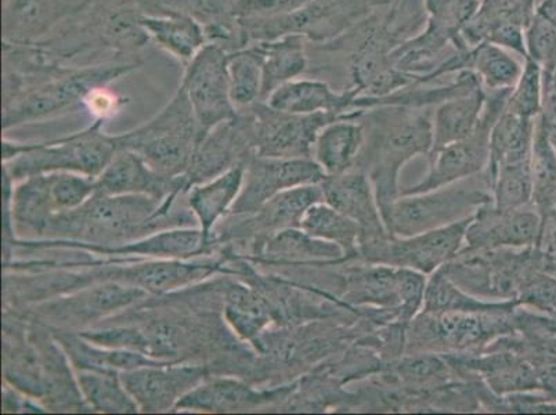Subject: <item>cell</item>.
<instances>
[{
    "label": "cell",
    "instance_id": "cell-48",
    "mask_svg": "<svg viewBox=\"0 0 556 415\" xmlns=\"http://www.w3.org/2000/svg\"><path fill=\"white\" fill-rule=\"evenodd\" d=\"M128 103L129 99L111 90L110 85L92 90L84 100L85 108L94 116V120L101 121L113 118Z\"/></svg>",
    "mask_w": 556,
    "mask_h": 415
},
{
    "label": "cell",
    "instance_id": "cell-38",
    "mask_svg": "<svg viewBox=\"0 0 556 415\" xmlns=\"http://www.w3.org/2000/svg\"><path fill=\"white\" fill-rule=\"evenodd\" d=\"M534 125L535 120L523 118L504 110L490 135L489 164L484 172H492L504 162L530 159Z\"/></svg>",
    "mask_w": 556,
    "mask_h": 415
},
{
    "label": "cell",
    "instance_id": "cell-44",
    "mask_svg": "<svg viewBox=\"0 0 556 415\" xmlns=\"http://www.w3.org/2000/svg\"><path fill=\"white\" fill-rule=\"evenodd\" d=\"M526 59L533 60L543 70V78L556 70V27L538 12L525 28ZM525 59V60H526Z\"/></svg>",
    "mask_w": 556,
    "mask_h": 415
},
{
    "label": "cell",
    "instance_id": "cell-47",
    "mask_svg": "<svg viewBox=\"0 0 556 415\" xmlns=\"http://www.w3.org/2000/svg\"><path fill=\"white\" fill-rule=\"evenodd\" d=\"M309 0H235L239 18H271L295 12Z\"/></svg>",
    "mask_w": 556,
    "mask_h": 415
},
{
    "label": "cell",
    "instance_id": "cell-13",
    "mask_svg": "<svg viewBox=\"0 0 556 415\" xmlns=\"http://www.w3.org/2000/svg\"><path fill=\"white\" fill-rule=\"evenodd\" d=\"M250 110L255 154L273 159H312L313 146L325 126L337 120L358 118L364 111L351 115L291 114L270 108L266 101H257Z\"/></svg>",
    "mask_w": 556,
    "mask_h": 415
},
{
    "label": "cell",
    "instance_id": "cell-50",
    "mask_svg": "<svg viewBox=\"0 0 556 415\" xmlns=\"http://www.w3.org/2000/svg\"><path fill=\"white\" fill-rule=\"evenodd\" d=\"M555 330H556V324H555Z\"/></svg>",
    "mask_w": 556,
    "mask_h": 415
},
{
    "label": "cell",
    "instance_id": "cell-45",
    "mask_svg": "<svg viewBox=\"0 0 556 415\" xmlns=\"http://www.w3.org/2000/svg\"><path fill=\"white\" fill-rule=\"evenodd\" d=\"M541 265L523 278L515 302L519 306L556 320V278L544 272Z\"/></svg>",
    "mask_w": 556,
    "mask_h": 415
},
{
    "label": "cell",
    "instance_id": "cell-42",
    "mask_svg": "<svg viewBox=\"0 0 556 415\" xmlns=\"http://www.w3.org/2000/svg\"><path fill=\"white\" fill-rule=\"evenodd\" d=\"M232 104L248 109L262 101V60L254 45L229 54L227 62Z\"/></svg>",
    "mask_w": 556,
    "mask_h": 415
},
{
    "label": "cell",
    "instance_id": "cell-2",
    "mask_svg": "<svg viewBox=\"0 0 556 415\" xmlns=\"http://www.w3.org/2000/svg\"><path fill=\"white\" fill-rule=\"evenodd\" d=\"M431 109L379 105L358 116L364 128V144L355 168L370 179L379 211L386 219L401 197L399 176L407 162L432 150Z\"/></svg>",
    "mask_w": 556,
    "mask_h": 415
},
{
    "label": "cell",
    "instance_id": "cell-27",
    "mask_svg": "<svg viewBox=\"0 0 556 415\" xmlns=\"http://www.w3.org/2000/svg\"><path fill=\"white\" fill-rule=\"evenodd\" d=\"M362 96L355 86L338 92L321 79L298 78L276 89L266 103L270 108L291 114L333 113L351 115L357 113L355 101Z\"/></svg>",
    "mask_w": 556,
    "mask_h": 415
},
{
    "label": "cell",
    "instance_id": "cell-32",
    "mask_svg": "<svg viewBox=\"0 0 556 415\" xmlns=\"http://www.w3.org/2000/svg\"><path fill=\"white\" fill-rule=\"evenodd\" d=\"M364 144V128L357 118L333 121L320 130L313 146L312 159L327 176L355 168Z\"/></svg>",
    "mask_w": 556,
    "mask_h": 415
},
{
    "label": "cell",
    "instance_id": "cell-41",
    "mask_svg": "<svg viewBox=\"0 0 556 415\" xmlns=\"http://www.w3.org/2000/svg\"><path fill=\"white\" fill-rule=\"evenodd\" d=\"M141 12L153 16L193 18L202 28L235 18V0H135Z\"/></svg>",
    "mask_w": 556,
    "mask_h": 415
},
{
    "label": "cell",
    "instance_id": "cell-33",
    "mask_svg": "<svg viewBox=\"0 0 556 415\" xmlns=\"http://www.w3.org/2000/svg\"><path fill=\"white\" fill-rule=\"evenodd\" d=\"M140 23L150 40L185 67L206 45L204 28L193 18L143 14Z\"/></svg>",
    "mask_w": 556,
    "mask_h": 415
},
{
    "label": "cell",
    "instance_id": "cell-9",
    "mask_svg": "<svg viewBox=\"0 0 556 415\" xmlns=\"http://www.w3.org/2000/svg\"><path fill=\"white\" fill-rule=\"evenodd\" d=\"M325 201L320 185L295 187L280 192L250 215H227L216 226L212 237L219 247H229L242 260H254L270 237L301 226L305 212Z\"/></svg>",
    "mask_w": 556,
    "mask_h": 415
},
{
    "label": "cell",
    "instance_id": "cell-31",
    "mask_svg": "<svg viewBox=\"0 0 556 415\" xmlns=\"http://www.w3.org/2000/svg\"><path fill=\"white\" fill-rule=\"evenodd\" d=\"M306 42L301 35H288L267 42L252 43L262 60V101H266L280 86L306 73L309 68Z\"/></svg>",
    "mask_w": 556,
    "mask_h": 415
},
{
    "label": "cell",
    "instance_id": "cell-24",
    "mask_svg": "<svg viewBox=\"0 0 556 415\" xmlns=\"http://www.w3.org/2000/svg\"><path fill=\"white\" fill-rule=\"evenodd\" d=\"M96 186L100 194H140L165 201L186 194L185 176L168 177L151 169L134 151L119 149Z\"/></svg>",
    "mask_w": 556,
    "mask_h": 415
},
{
    "label": "cell",
    "instance_id": "cell-3",
    "mask_svg": "<svg viewBox=\"0 0 556 415\" xmlns=\"http://www.w3.org/2000/svg\"><path fill=\"white\" fill-rule=\"evenodd\" d=\"M104 124L105 121L94 120L78 134L45 143H22L4 138L3 174L13 184L53 172H71L98 179L119 150L116 135L105 134Z\"/></svg>",
    "mask_w": 556,
    "mask_h": 415
},
{
    "label": "cell",
    "instance_id": "cell-40",
    "mask_svg": "<svg viewBox=\"0 0 556 415\" xmlns=\"http://www.w3.org/2000/svg\"><path fill=\"white\" fill-rule=\"evenodd\" d=\"M530 168L533 205L538 208L545 224L556 206V153L541 128L539 118H535Z\"/></svg>",
    "mask_w": 556,
    "mask_h": 415
},
{
    "label": "cell",
    "instance_id": "cell-21",
    "mask_svg": "<svg viewBox=\"0 0 556 415\" xmlns=\"http://www.w3.org/2000/svg\"><path fill=\"white\" fill-rule=\"evenodd\" d=\"M254 155V129L248 108L239 110L235 118L217 125L202 139L189 171L184 175L187 191L236 166L245 165Z\"/></svg>",
    "mask_w": 556,
    "mask_h": 415
},
{
    "label": "cell",
    "instance_id": "cell-49",
    "mask_svg": "<svg viewBox=\"0 0 556 415\" xmlns=\"http://www.w3.org/2000/svg\"><path fill=\"white\" fill-rule=\"evenodd\" d=\"M48 408L39 400L28 397L18 389L4 383L3 413H47Z\"/></svg>",
    "mask_w": 556,
    "mask_h": 415
},
{
    "label": "cell",
    "instance_id": "cell-16",
    "mask_svg": "<svg viewBox=\"0 0 556 415\" xmlns=\"http://www.w3.org/2000/svg\"><path fill=\"white\" fill-rule=\"evenodd\" d=\"M298 381V379H296ZM296 381L277 387H256L235 376H211L176 404V412L240 413L285 406Z\"/></svg>",
    "mask_w": 556,
    "mask_h": 415
},
{
    "label": "cell",
    "instance_id": "cell-11",
    "mask_svg": "<svg viewBox=\"0 0 556 415\" xmlns=\"http://www.w3.org/2000/svg\"><path fill=\"white\" fill-rule=\"evenodd\" d=\"M148 297L140 288L100 282L16 312L49 328L79 332L128 311Z\"/></svg>",
    "mask_w": 556,
    "mask_h": 415
},
{
    "label": "cell",
    "instance_id": "cell-30",
    "mask_svg": "<svg viewBox=\"0 0 556 415\" xmlns=\"http://www.w3.org/2000/svg\"><path fill=\"white\" fill-rule=\"evenodd\" d=\"M244 166H236L186 192L187 206L193 212L206 239H214L212 232L215 227L230 214L232 205L239 199L244 181Z\"/></svg>",
    "mask_w": 556,
    "mask_h": 415
},
{
    "label": "cell",
    "instance_id": "cell-23",
    "mask_svg": "<svg viewBox=\"0 0 556 415\" xmlns=\"http://www.w3.org/2000/svg\"><path fill=\"white\" fill-rule=\"evenodd\" d=\"M92 0H3V42L39 43Z\"/></svg>",
    "mask_w": 556,
    "mask_h": 415
},
{
    "label": "cell",
    "instance_id": "cell-26",
    "mask_svg": "<svg viewBox=\"0 0 556 415\" xmlns=\"http://www.w3.org/2000/svg\"><path fill=\"white\" fill-rule=\"evenodd\" d=\"M222 316L232 334L245 343L254 342L267 328L280 326V315L270 298L241 278L232 280L230 275H225Z\"/></svg>",
    "mask_w": 556,
    "mask_h": 415
},
{
    "label": "cell",
    "instance_id": "cell-28",
    "mask_svg": "<svg viewBox=\"0 0 556 415\" xmlns=\"http://www.w3.org/2000/svg\"><path fill=\"white\" fill-rule=\"evenodd\" d=\"M250 262L280 269L288 266L341 265L346 262V256L341 247L316 239L301 227H294L270 237L260 255Z\"/></svg>",
    "mask_w": 556,
    "mask_h": 415
},
{
    "label": "cell",
    "instance_id": "cell-35",
    "mask_svg": "<svg viewBox=\"0 0 556 415\" xmlns=\"http://www.w3.org/2000/svg\"><path fill=\"white\" fill-rule=\"evenodd\" d=\"M86 404L98 413L135 414L140 408L125 388L121 373L74 369Z\"/></svg>",
    "mask_w": 556,
    "mask_h": 415
},
{
    "label": "cell",
    "instance_id": "cell-8",
    "mask_svg": "<svg viewBox=\"0 0 556 415\" xmlns=\"http://www.w3.org/2000/svg\"><path fill=\"white\" fill-rule=\"evenodd\" d=\"M386 0H309L295 12L271 18H240L250 45L288 35L317 45L336 42Z\"/></svg>",
    "mask_w": 556,
    "mask_h": 415
},
{
    "label": "cell",
    "instance_id": "cell-20",
    "mask_svg": "<svg viewBox=\"0 0 556 415\" xmlns=\"http://www.w3.org/2000/svg\"><path fill=\"white\" fill-rule=\"evenodd\" d=\"M214 376L208 364L165 363L121 373L130 397L141 413H164L193 391L206 378Z\"/></svg>",
    "mask_w": 556,
    "mask_h": 415
},
{
    "label": "cell",
    "instance_id": "cell-22",
    "mask_svg": "<svg viewBox=\"0 0 556 415\" xmlns=\"http://www.w3.org/2000/svg\"><path fill=\"white\" fill-rule=\"evenodd\" d=\"M446 357L456 372L482 379L495 397L543 392L533 364L517 352L488 348L479 353L446 354Z\"/></svg>",
    "mask_w": 556,
    "mask_h": 415
},
{
    "label": "cell",
    "instance_id": "cell-18",
    "mask_svg": "<svg viewBox=\"0 0 556 415\" xmlns=\"http://www.w3.org/2000/svg\"><path fill=\"white\" fill-rule=\"evenodd\" d=\"M320 186L327 204L361 227L358 261H366L383 242L391 239L371 181L364 172L353 168L345 174L327 176Z\"/></svg>",
    "mask_w": 556,
    "mask_h": 415
},
{
    "label": "cell",
    "instance_id": "cell-1",
    "mask_svg": "<svg viewBox=\"0 0 556 415\" xmlns=\"http://www.w3.org/2000/svg\"><path fill=\"white\" fill-rule=\"evenodd\" d=\"M184 196L161 201L149 196L94 192L85 204L52 217L43 239L14 237L4 244V251L74 250L92 254L175 227H199L189 206L175 208Z\"/></svg>",
    "mask_w": 556,
    "mask_h": 415
},
{
    "label": "cell",
    "instance_id": "cell-4",
    "mask_svg": "<svg viewBox=\"0 0 556 415\" xmlns=\"http://www.w3.org/2000/svg\"><path fill=\"white\" fill-rule=\"evenodd\" d=\"M141 67L140 60H110L85 65H63L43 84L4 105L2 128L40 123L70 113L84 105V100L100 86H109Z\"/></svg>",
    "mask_w": 556,
    "mask_h": 415
},
{
    "label": "cell",
    "instance_id": "cell-17",
    "mask_svg": "<svg viewBox=\"0 0 556 415\" xmlns=\"http://www.w3.org/2000/svg\"><path fill=\"white\" fill-rule=\"evenodd\" d=\"M244 181L229 215L254 214L265 202L295 187L320 185L325 172L313 159L254 155L244 166Z\"/></svg>",
    "mask_w": 556,
    "mask_h": 415
},
{
    "label": "cell",
    "instance_id": "cell-34",
    "mask_svg": "<svg viewBox=\"0 0 556 415\" xmlns=\"http://www.w3.org/2000/svg\"><path fill=\"white\" fill-rule=\"evenodd\" d=\"M515 301H488L472 295L450 278L443 269L428 277L422 311L434 313H513Z\"/></svg>",
    "mask_w": 556,
    "mask_h": 415
},
{
    "label": "cell",
    "instance_id": "cell-5",
    "mask_svg": "<svg viewBox=\"0 0 556 415\" xmlns=\"http://www.w3.org/2000/svg\"><path fill=\"white\" fill-rule=\"evenodd\" d=\"M119 149L138 154L151 169L168 177L186 175L201 143L199 123L185 89L148 123L116 135Z\"/></svg>",
    "mask_w": 556,
    "mask_h": 415
},
{
    "label": "cell",
    "instance_id": "cell-25",
    "mask_svg": "<svg viewBox=\"0 0 556 415\" xmlns=\"http://www.w3.org/2000/svg\"><path fill=\"white\" fill-rule=\"evenodd\" d=\"M338 269L341 276L338 298L345 305L399 312L396 267L351 261L341 263Z\"/></svg>",
    "mask_w": 556,
    "mask_h": 415
},
{
    "label": "cell",
    "instance_id": "cell-19",
    "mask_svg": "<svg viewBox=\"0 0 556 415\" xmlns=\"http://www.w3.org/2000/svg\"><path fill=\"white\" fill-rule=\"evenodd\" d=\"M543 239V216L533 204L498 210L489 202L475 212L462 251L541 248Z\"/></svg>",
    "mask_w": 556,
    "mask_h": 415
},
{
    "label": "cell",
    "instance_id": "cell-6",
    "mask_svg": "<svg viewBox=\"0 0 556 415\" xmlns=\"http://www.w3.org/2000/svg\"><path fill=\"white\" fill-rule=\"evenodd\" d=\"M489 202L492 191L482 172L441 189L399 197L383 222L393 237H409L457 224Z\"/></svg>",
    "mask_w": 556,
    "mask_h": 415
},
{
    "label": "cell",
    "instance_id": "cell-37",
    "mask_svg": "<svg viewBox=\"0 0 556 415\" xmlns=\"http://www.w3.org/2000/svg\"><path fill=\"white\" fill-rule=\"evenodd\" d=\"M300 227L316 239L341 247L346 262L358 261L361 227L326 201L312 205L303 215Z\"/></svg>",
    "mask_w": 556,
    "mask_h": 415
},
{
    "label": "cell",
    "instance_id": "cell-14",
    "mask_svg": "<svg viewBox=\"0 0 556 415\" xmlns=\"http://www.w3.org/2000/svg\"><path fill=\"white\" fill-rule=\"evenodd\" d=\"M227 62L229 53L214 45H205L185 67L180 86L194 110L201 141L217 125L239 113L231 100Z\"/></svg>",
    "mask_w": 556,
    "mask_h": 415
},
{
    "label": "cell",
    "instance_id": "cell-51",
    "mask_svg": "<svg viewBox=\"0 0 556 415\" xmlns=\"http://www.w3.org/2000/svg\"><path fill=\"white\" fill-rule=\"evenodd\" d=\"M535 3H538V0H535Z\"/></svg>",
    "mask_w": 556,
    "mask_h": 415
},
{
    "label": "cell",
    "instance_id": "cell-36",
    "mask_svg": "<svg viewBox=\"0 0 556 415\" xmlns=\"http://www.w3.org/2000/svg\"><path fill=\"white\" fill-rule=\"evenodd\" d=\"M523 64L510 50L492 42L469 49V71L489 93L513 89L522 75Z\"/></svg>",
    "mask_w": 556,
    "mask_h": 415
},
{
    "label": "cell",
    "instance_id": "cell-39",
    "mask_svg": "<svg viewBox=\"0 0 556 415\" xmlns=\"http://www.w3.org/2000/svg\"><path fill=\"white\" fill-rule=\"evenodd\" d=\"M530 159L505 162L492 172H484L492 191L493 205L498 210H514L533 204Z\"/></svg>",
    "mask_w": 556,
    "mask_h": 415
},
{
    "label": "cell",
    "instance_id": "cell-46",
    "mask_svg": "<svg viewBox=\"0 0 556 415\" xmlns=\"http://www.w3.org/2000/svg\"><path fill=\"white\" fill-rule=\"evenodd\" d=\"M399 316L409 324L422 311L426 301L428 276L412 269H397Z\"/></svg>",
    "mask_w": 556,
    "mask_h": 415
},
{
    "label": "cell",
    "instance_id": "cell-10",
    "mask_svg": "<svg viewBox=\"0 0 556 415\" xmlns=\"http://www.w3.org/2000/svg\"><path fill=\"white\" fill-rule=\"evenodd\" d=\"M541 248L462 251L442 269L463 290L488 301H515L523 278L543 262Z\"/></svg>",
    "mask_w": 556,
    "mask_h": 415
},
{
    "label": "cell",
    "instance_id": "cell-43",
    "mask_svg": "<svg viewBox=\"0 0 556 415\" xmlns=\"http://www.w3.org/2000/svg\"><path fill=\"white\" fill-rule=\"evenodd\" d=\"M543 70L533 60L526 59L522 75L510 90L505 110L523 118L535 120L543 111Z\"/></svg>",
    "mask_w": 556,
    "mask_h": 415
},
{
    "label": "cell",
    "instance_id": "cell-15",
    "mask_svg": "<svg viewBox=\"0 0 556 415\" xmlns=\"http://www.w3.org/2000/svg\"><path fill=\"white\" fill-rule=\"evenodd\" d=\"M472 216L409 237H391L366 263L412 269L431 276L452 262L465 244Z\"/></svg>",
    "mask_w": 556,
    "mask_h": 415
},
{
    "label": "cell",
    "instance_id": "cell-7",
    "mask_svg": "<svg viewBox=\"0 0 556 415\" xmlns=\"http://www.w3.org/2000/svg\"><path fill=\"white\" fill-rule=\"evenodd\" d=\"M518 309V307H517ZM515 309V311H517ZM515 332L513 313L421 311L407 327L406 353L469 354Z\"/></svg>",
    "mask_w": 556,
    "mask_h": 415
},
{
    "label": "cell",
    "instance_id": "cell-12",
    "mask_svg": "<svg viewBox=\"0 0 556 415\" xmlns=\"http://www.w3.org/2000/svg\"><path fill=\"white\" fill-rule=\"evenodd\" d=\"M510 90L488 92L486 108L473 134L428 156L427 176L417 185L403 189L401 196L421 194V192L441 189V187L482 174L489 164L490 135L500 115L504 113Z\"/></svg>",
    "mask_w": 556,
    "mask_h": 415
},
{
    "label": "cell",
    "instance_id": "cell-29",
    "mask_svg": "<svg viewBox=\"0 0 556 415\" xmlns=\"http://www.w3.org/2000/svg\"><path fill=\"white\" fill-rule=\"evenodd\" d=\"M486 100L488 92L479 85L437 105L432 118V150L428 156L472 135L482 120Z\"/></svg>",
    "mask_w": 556,
    "mask_h": 415
}]
</instances>
